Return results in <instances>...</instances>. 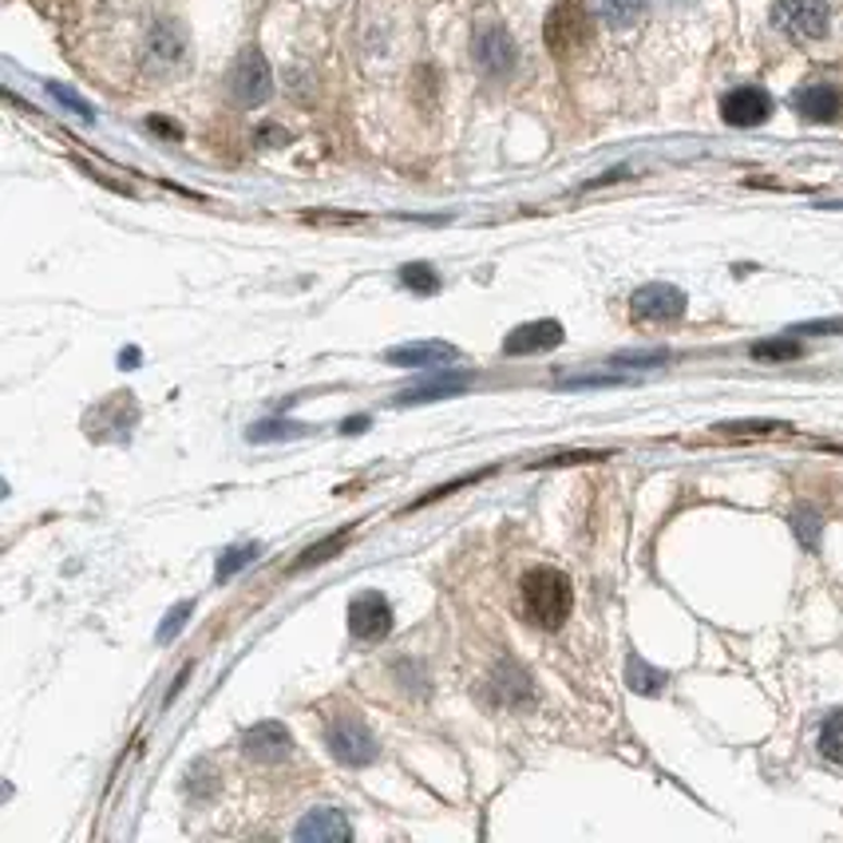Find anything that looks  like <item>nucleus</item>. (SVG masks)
<instances>
[{
	"label": "nucleus",
	"mask_w": 843,
	"mask_h": 843,
	"mask_svg": "<svg viewBox=\"0 0 843 843\" xmlns=\"http://www.w3.org/2000/svg\"><path fill=\"white\" fill-rule=\"evenodd\" d=\"M523 610L526 618L543 630H559L570 618V606H574V591H570V579L559 567H535L523 574Z\"/></svg>",
	"instance_id": "nucleus-1"
},
{
	"label": "nucleus",
	"mask_w": 843,
	"mask_h": 843,
	"mask_svg": "<svg viewBox=\"0 0 843 843\" xmlns=\"http://www.w3.org/2000/svg\"><path fill=\"white\" fill-rule=\"evenodd\" d=\"M325 745L340 765H352V768L373 765L376 756H381V745H376L373 729H369L357 712H340V717H333V721L325 724Z\"/></svg>",
	"instance_id": "nucleus-2"
},
{
	"label": "nucleus",
	"mask_w": 843,
	"mask_h": 843,
	"mask_svg": "<svg viewBox=\"0 0 843 843\" xmlns=\"http://www.w3.org/2000/svg\"><path fill=\"white\" fill-rule=\"evenodd\" d=\"M772 24H777L789 40L811 45V40H823V36H828L832 9H828V0H777Z\"/></svg>",
	"instance_id": "nucleus-3"
},
{
	"label": "nucleus",
	"mask_w": 843,
	"mask_h": 843,
	"mask_svg": "<svg viewBox=\"0 0 843 843\" xmlns=\"http://www.w3.org/2000/svg\"><path fill=\"white\" fill-rule=\"evenodd\" d=\"M226 88L238 108H262L270 91H274V72H270V60H265L258 48H246V52L234 60L231 76H226Z\"/></svg>",
	"instance_id": "nucleus-4"
},
{
	"label": "nucleus",
	"mask_w": 843,
	"mask_h": 843,
	"mask_svg": "<svg viewBox=\"0 0 843 843\" xmlns=\"http://www.w3.org/2000/svg\"><path fill=\"white\" fill-rule=\"evenodd\" d=\"M187 55H190V40L175 21H159L151 33H147L142 64H147L151 76H175V72H183V67H187Z\"/></svg>",
	"instance_id": "nucleus-5"
},
{
	"label": "nucleus",
	"mask_w": 843,
	"mask_h": 843,
	"mask_svg": "<svg viewBox=\"0 0 843 843\" xmlns=\"http://www.w3.org/2000/svg\"><path fill=\"white\" fill-rule=\"evenodd\" d=\"M471 55H475V67H480L483 76L507 79L519 64L516 36L507 33L504 24H483V28H475V36H471Z\"/></svg>",
	"instance_id": "nucleus-6"
},
{
	"label": "nucleus",
	"mask_w": 843,
	"mask_h": 843,
	"mask_svg": "<svg viewBox=\"0 0 843 843\" xmlns=\"http://www.w3.org/2000/svg\"><path fill=\"white\" fill-rule=\"evenodd\" d=\"M630 313L642 325H669V321L685 318V294H681L678 285L649 282L630 297Z\"/></svg>",
	"instance_id": "nucleus-7"
},
{
	"label": "nucleus",
	"mask_w": 843,
	"mask_h": 843,
	"mask_svg": "<svg viewBox=\"0 0 843 843\" xmlns=\"http://www.w3.org/2000/svg\"><path fill=\"white\" fill-rule=\"evenodd\" d=\"M543 36H547V48L555 55H574L582 45H586V40H591V16H586L579 4L562 0V4L550 9Z\"/></svg>",
	"instance_id": "nucleus-8"
},
{
	"label": "nucleus",
	"mask_w": 843,
	"mask_h": 843,
	"mask_svg": "<svg viewBox=\"0 0 843 843\" xmlns=\"http://www.w3.org/2000/svg\"><path fill=\"white\" fill-rule=\"evenodd\" d=\"M349 634L357 642H381L393 630V606L381 591H364L349 603Z\"/></svg>",
	"instance_id": "nucleus-9"
},
{
	"label": "nucleus",
	"mask_w": 843,
	"mask_h": 843,
	"mask_svg": "<svg viewBox=\"0 0 843 843\" xmlns=\"http://www.w3.org/2000/svg\"><path fill=\"white\" fill-rule=\"evenodd\" d=\"M768 115H772V96H768L765 88L745 84V88L724 91L721 120L729 123V127H760V123H768Z\"/></svg>",
	"instance_id": "nucleus-10"
},
{
	"label": "nucleus",
	"mask_w": 843,
	"mask_h": 843,
	"mask_svg": "<svg viewBox=\"0 0 843 843\" xmlns=\"http://www.w3.org/2000/svg\"><path fill=\"white\" fill-rule=\"evenodd\" d=\"M241 753L250 756V760H258V765H277V760H285V756L294 753V736H289L285 724L262 721L241 733Z\"/></svg>",
	"instance_id": "nucleus-11"
},
{
	"label": "nucleus",
	"mask_w": 843,
	"mask_h": 843,
	"mask_svg": "<svg viewBox=\"0 0 843 843\" xmlns=\"http://www.w3.org/2000/svg\"><path fill=\"white\" fill-rule=\"evenodd\" d=\"M792 108H796L799 120L808 123H835L843 111V91L835 84H804L792 96Z\"/></svg>",
	"instance_id": "nucleus-12"
},
{
	"label": "nucleus",
	"mask_w": 843,
	"mask_h": 843,
	"mask_svg": "<svg viewBox=\"0 0 843 843\" xmlns=\"http://www.w3.org/2000/svg\"><path fill=\"white\" fill-rule=\"evenodd\" d=\"M562 345V325L559 321H526V325L511 328L504 340V357H526V352H550Z\"/></svg>",
	"instance_id": "nucleus-13"
},
{
	"label": "nucleus",
	"mask_w": 843,
	"mask_h": 843,
	"mask_svg": "<svg viewBox=\"0 0 843 843\" xmlns=\"http://www.w3.org/2000/svg\"><path fill=\"white\" fill-rule=\"evenodd\" d=\"M294 840H318V843L352 840V823H349V816L337 808H313V811H306V820L294 828Z\"/></svg>",
	"instance_id": "nucleus-14"
},
{
	"label": "nucleus",
	"mask_w": 843,
	"mask_h": 843,
	"mask_svg": "<svg viewBox=\"0 0 843 843\" xmlns=\"http://www.w3.org/2000/svg\"><path fill=\"white\" fill-rule=\"evenodd\" d=\"M456 357H460V349L444 345V340H417V345L388 349V364H400V369H432V364H451Z\"/></svg>",
	"instance_id": "nucleus-15"
},
{
	"label": "nucleus",
	"mask_w": 843,
	"mask_h": 843,
	"mask_svg": "<svg viewBox=\"0 0 843 843\" xmlns=\"http://www.w3.org/2000/svg\"><path fill=\"white\" fill-rule=\"evenodd\" d=\"M463 388H468V376L463 373H436L432 381L405 388V393L396 396V405H432V400H448V396L463 393Z\"/></svg>",
	"instance_id": "nucleus-16"
},
{
	"label": "nucleus",
	"mask_w": 843,
	"mask_h": 843,
	"mask_svg": "<svg viewBox=\"0 0 843 843\" xmlns=\"http://www.w3.org/2000/svg\"><path fill=\"white\" fill-rule=\"evenodd\" d=\"M649 0H594V16L606 24V28H634L642 16H646Z\"/></svg>",
	"instance_id": "nucleus-17"
},
{
	"label": "nucleus",
	"mask_w": 843,
	"mask_h": 843,
	"mask_svg": "<svg viewBox=\"0 0 843 843\" xmlns=\"http://www.w3.org/2000/svg\"><path fill=\"white\" fill-rule=\"evenodd\" d=\"M625 681H630V690L634 693H661L666 690V673L661 669H654L646 661V657H637V654H630V666H625Z\"/></svg>",
	"instance_id": "nucleus-18"
},
{
	"label": "nucleus",
	"mask_w": 843,
	"mask_h": 843,
	"mask_svg": "<svg viewBox=\"0 0 843 843\" xmlns=\"http://www.w3.org/2000/svg\"><path fill=\"white\" fill-rule=\"evenodd\" d=\"M258 555H262V547H258V543H238V547L222 550L219 567H214V582H231L234 574L250 567V562L258 559Z\"/></svg>",
	"instance_id": "nucleus-19"
},
{
	"label": "nucleus",
	"mask_w": 843,
	"mask_h": 843,
	"mask_svg": "<svg viewBox=\"0 0 843 843\" xmlns=\"http://www.w3.org/2000/svg\"><path fill=\"white\" fill-rule=\"evenodd\" d=\"M345 543H349V526H340V531H333L328 538H321V543H313L309 550H301V559L294 562V570H309V567H318V562H328Z\"/></svg>",
	"instance_id": "nucleus-20"
},
{
	"label": "nucleus",
	"mask_w": 843,
	"mask_h": 843,
	"mask_svg": "<svg viewBox=\"0 0 843 843\" xmlns=\"http://www.w3.org/2000/svg\"><path fill=\"white\" fill-rule=\"evenodd\" d=\"M820 753L832 760V765H843V709H835L832 717H823L820 724Z\"/></svg>",
	"instance_id": "nucleus-21"
},
{
	"label": "nucleus",
	"mask_w": 843,
	"mask_h": 843,
	"mask_svg": "<svg viewBox=\"0 0 843 843\" xmlns=\"http://www.w3.org/2000/svg\"><path fill=\"white\" fill-rule=\"evenodd\" d=\"M306 432L309 427L289 424V420H262V424H250L246 439H250V444H265V439H297V436H306Z\"/></svg>",
	"instance_id": "nucleus-22"
},
{
	"label": "nucleus",
	"mask_w": 843,
	"mask_h": 843,
	"mask_svg": "<svg viewBox=\"0 0 843 843\" xmlns=\"http://www.w3.org/2000/svg\"><path fill=\"white\" fill-rule=\"evenodd\" d=\"M400 282H405L412 294H424V297L439 294V274L427 262H408L405 270H400Z\"/></svg>",
	"instance_id": "nucleus-23"
},
{
	"label": "nucleus",
	"mask_w": 843,
	"mask_h": 843,
	"mask_svg": "<svg viewBox=\"0 0 843 843\" xmlns=\"http://www.w3.org/2000/svg\"><path fill=\"white\" fill-rule=\"evenodd\" d=\"M495 690H499V697H504L507 705L526 702V697H531V678L511 661V681L504 678V666H499V673H495Z\"/></svg>",
	"instance_id": "nucleus-24"
},
{
	"label": "nucleus",
	"mask_w": 843,
	"mask_h": 843,
	"mask_svg": "<svg viewBox=\"0 0 843 843\" xmlns=\"http://www.w3.org/2000/svg\"><path fill=\"white\" fill-rule=\"evenodd\" d=\"M712 432H721V436H772V432H792V427L777 424V420H733V424H717Z\"/></svg>",
	"instance_id": "nucleus-25"
},
{
	"label": "nucleus",
	"mask_w": 843,
	"mask_h": 843,
	"mask_svg": "<svg viewBox=\"0 0 843 843\" xmlns=\"http://www.w3.org/2000/svg\"><path fill=\"white\" fill-rule=\"evenodd\" d=\"M753 357H756V361H796V357H799V340H792V337L760 340V345H753Z\"/></svg>",
	"instance_id": "nucleus-26"
},
{
	"label": "nucleus",
	"mask_w": 843,
	"mask_h": 843,
	"mask_svg": "<svg viewBox=\"0 0 843 843\" xmlns=\"http://www.w3.org/2000/svg\"><path fill=\"white\" fill-rule=\"evenodd\" d=\"M190 613H195V603H178L175 610L166 613L163 625H159V642H163V646H166V642H175V637L183 634V625H187Z\"/></svg>",
	"instance_id": "nucleus-27"
},
{
	"label": "nucleus",
	"mask_w": 843,
	"mask_h": 843,
	"mask_svg": "<svg viewBox=\"0 0 843 843\" xmlns=\"http://www.w3.org/2000/svg\"><path fill=\"white\" fill-rule=\"evenodd\" d=\"M792 531H796V538L804 543V547L816 550V543H820V516H811V511H796V516H792Z\"/></svg>",
	"instance_id": "nucleus-28"
},
{
	"label": "nucleus",
	"mask_w": 843,
	"mask_h": 843,
	"mask_svg": "<svg viewBox=\"0 0 843 843\" xmlns=\"http://www.w3.org/2000/svg\"><path fill=\"white\" fill-rule=\"evenodd\" d=\"M48 91H52V96L60 99V103H64V108H72V111H76L79 120H96V111H91V103H84V99H79V96H76V91H72V88H64V84H48Z\"/></svg>",
	"instance_id": "nucleus-29"
},
{
	"label": "nucleus",
	"mask_w": 843,
	"mask_h": 843,
	"mask_svg": "<svg viewBox=\"0 0 843 843\" xmlns=\"http://www.w3.org/2000/svg\"><path fill=\"white\" fill-rule=\"evenodd\" d=\"M598 460H606V451H562V456L543 460V468H562V463H598Z\"/></svg>",
	"instance_id": "nucleus-30"
},
{
	"label": "nucleus",
	"mask_w": 843,
	"mask_h": 843,
	"mask_svg": "<svg viewBox=\"0 0 843 843\" xmlns=\"http://www.w3.org/2000/svg\"><path fill=\"white\" fill-rule=\"evenodd\" d=\"M669 352L666 349H654V352H618L613 364H666Z\"/></svg>",
	"instance_id": "nucleus-31"
},
{
	"label": "nucleus",
	"mask_w": 843,
	"mask_h": 843,
	"mask_svg": "<svg viewBox=\"0 0 843 843\" xmlns=\"http://www.w3.org/2000/svg\"><path fill=\"white\" fill-rule=\"evenodd\" d=\"M606 384H630L625 376H567L562 388H606Z\"/></svg>",
	"instance_id": "nucleus-32"
},
{
	"label": "nucleus",
	"mask_w": 843,
	"mask_h": 843,
	"mask_svg": "<svg viewBox=\"0 0 843 843\" xmlns=\"http://www.w3.org/2000/svg\"><path fill=\"white\" fill-rule=\"evenodd\" d=\"M792 333H811V337H828V333H843V318H832V321H808V325H796Z\"/></svg>",
	"instance_id": "nucleus-33"
},
{
	"label": "nucleus",
	"mask_w": 843,
	"mask_h": 843,
	"mask_svg": "<svg viewBox=\"0 0 843 843\" xmlns=\"http://www.w3.org/2000/svg\"><path fill=\"white\" fill-rule=\"evenodd\" d=\"M147 127H151L154 135H163V139H183V132H178L171 120H163V115H151V120H147Z\"/></svg>",
	"instance_id": "nucleus-34"
},
{
	"label": "nucleus",
	"mask_w": 843,
	"mask_h": 843,
	"mask_svg": "<svg viewBox=\"0 0 843 843\" xmlns=\"http://www.w3.org/2000/svg\"><path fill=\"white\" fill-rule=\"evenodd\" d=\"M364 427H369V417H352V420L340 424V432H345V436H357V432H364Z\"/></svg>",
	"instance_id": "nucleus-35"
},
{
	"label": "nucleus",
	"mask_w": 843,
	"mask_h": 843,
	"mask_svg": "<svg viewBox=\"0 0 843 843\" xmlns=\"http://www.w3.org/2000/svg\"><path fill=\"white\" fill-rule=\"evenodd\" d=\"M120 364L127 369V364H139V349H123L120 352Z\"/></svg>",
	"instance_id": "nucleus-36"
}]
</instances>
